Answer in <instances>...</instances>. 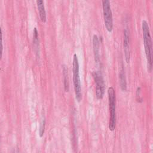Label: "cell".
I'll return each mask as SVG.
<instances>
[{
  "label": "cell",
  "instance_id": "obj_11",
  "mask_svg": "<svg viewBox=\"0 0 153 153\" xmlns=\"http://www.w3.org/2000/svg\"><path fill=\"white\" fill-rule=\"evenodd\" d=\"M45 120L44 118H42L41 119L40 125H39V136L40 137H42L44 133V130H45Z\"/></svg>",
  "mask_w": 153,
  "mask_h": 153
},
{
  "label": "cell",
  "instance_id": "obj_4",
  "mask_svg": "<svg viewBox=\"0 0 153 153\" xmlns=\"http://www.w3.org/2000/svg\"><path fill=\"white\" fill-rule=\"evenodd\" d=\"M102 2L105 26L106 30L109 32H111L113 29V18L110 2L108 0H103Z\"/></svg>",
  "mask_w": 153,
  "mask_h": 153
},
{
  "label": "cell",
  "instance_id": "obj_9",
  "mask_svg": "<svg viewBox=\"0 0 153 153\" xmlns=\"http://www.w3.org/2000/svg\"><path fill=\"white\" fill-rule=\"evenodd\" d=\"M119 78H120V84L121 89L123 91H126L127 90V81H126L125 71H124V69L123 64L120 70Z\"/></svg>",
  "mask_w": 153,
  "mask_h": 153
},
{
  "label": "cell",
  "instance_id": "obj_10",
  "mask_svg": "<svg viewBox=\"0 0 153 153\" xmlns=\"http://www.w3.org/2000/svg\"><path fill=\"white\" fill-rule=\"evenodd\" d=\"M63 75L64 78V86L65 91H69V78L68 73V68L66 65H63Z\"/></svg>",
  "mask_w": 153,
  "mask_h": 153
},
{
  "label": "cell",
  "instance_id": "obj_5",
  "mask_svg": "<svg viewBox=\"0 0 153 153\" xmlns=\"http://www.w3.org/2000/svg\"><path fill=\"white\" fill-rule=\"evenodd\" d=\"M96 83V95L97 99H102L105 93V82L102 74L99 71H94L92 73Z\"/></svg>",
  "mask_w": 153,
  "mask_h": 153
},
{
  "label": "cell",
  "instance_id": "obj_6",
  "mask_svg": "<svg viewBox=\"0 0 153 153\" xmlns=\"http://www.w3.org/2000/svg\"><path fill=\"white\" fill-rule=\"evenodd\" d=\"M123 45L124 50V56L126 61L127 63L130 62V48H129V35L128 31L127 28H126L124 31V40H123Z\"/></svg>",
  "mask_w": 153,
  "mask_h": 153
},
{
  "label": "cell",
  "instance_id": "obj_8",
  "mask_svg": "<svg viewBox=\"0 0 153 153\" xmlns=\"http://www.w3.org/2000/svg\"><path fill=\"white\" fill-rule=\"evenodd\" d=\"M36 4H37V7L39 11L40 19L41 22H45L47 20V15H46L45 7H44V1L42 0H38L36 1Z\"/></svg>",
  "mask_w": 153,
  "mask_h": 153
},
{
  "label": "cell",
  "instance_id": "obj_3",
  "mask_svg": "<svg viewBox=\"0 0 153 153\" xmlns=\"http://www.w3.org/2000/svg\"><path fill=\"white\" fill-rule=\"evenodd\" d=\"M108 94L110 114L109 129L111 131H114L116 126V96L114 88L112 87H109Z\"/></svg>",
  "mask_w": 153,
  "mask_h": 153
},
{
  "label": "cell",
  "instance_id": "obj_12",
  "mask_svg": "<svg viewBox=\"0 0 153 153\" xmlns=\"http://www.w3.org/2000/svg\"><path fill=\"white\" fill-rule=\"evenodd\" d=\"M2 51H3V45H2V30L0 27V60L2 59Z\"/></svg>",
  "mask_w": 153,
  "mask_h": 153
},
{
  "label": "cell",
  "instance_id": "obj_7",
  "mask_svg": "<svg viewBox=\"0 0 153 153\" xmlns=\"http://www.w3.org/2000/svg\"><path fill=\"white\" fill-rule=\"evenodd\" d=\"M93 47L94 56L95 62L98 64L100 62V53H99V41L96 35H94L93 37Z\"/></svg>",
  "mask_w": 153,
  "mask_h": 153
},
{
  "label": "cell",
  "instance_id": "obj_2",
  "mask_svg": "<svg viewBox=\"0 0 153 153\" xmlns=\"http://www.w3.org/2000/svg\"><path fill=\"white\" fill-rule=\"evenodd\" d=\"M73 82L75 94V98L78 102H80L82 99L81 93V84L79 77V63L76 54H74L73 56Z\"/></svg>",
  "mask_w": 153,
  "mask_h": 153
},
{
  "label": "cell",
  "instance_id": "obj_1",
  "mask_svg": "<svg viewBox=\"0 0 153 153\" xmlns=\"http://www.w3.org/2000/svg\"><path fill=\"white\" fill-rule=\"evenodd\" d=\"M142 29L143 33V44L145 48V52L147 61V69L149 72L152 71V40L149 31V27L147 22L145 20H142Z\"/></svg>",
  "mask_w": 153,
  "mask_h": 153
},
{
  "label": "cell",
  "instance_id": "obj_13",
  "mask_svg": "<svg viewBox=\"0 0 153 153\" xmlns=\"http://www.w3.org/2000/svg\"><path fill=\"white\" fill-rule=\"evenodd\" d=\"M136 99L138 102H142V98L140 96V88L137 87L136 90Z\"/></svg>",
  "mask_w": 153,
  "mask_h": 153
}]
</instances>
